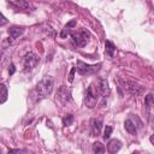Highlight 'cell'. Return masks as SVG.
Returning <instances> with one entry per match:
<instances>
[{"mask_svg": "<svg viewBox=\"0 0 154 154\" xmlns=\"http://www.w3.org/2000/svg\"><path fill=\"white\" fill-rule=\"evenodd\" d=\"M100 97H102V95H101V91H100L97 83H91L87 89V93L84 96V103L87 107L93 108L96 106Z\"/></svg>", "mask_w": 154, "mask_h": 154, "instance_id": "1", "label": "cell"}, {"mask_svg": "<svg viewBox=\"0 0 154 154\" xmlns=\"http://www.w3.org/2000/svg\"><path fill=\"white\" fill-rule=\"evenodd\" d=\"M52 89H53V78L51 76H46L42 81H40L36 84L35 94H36L37 99H43L51 94Z\"/></svg>", "mask_w": 154, "mask_h": 154, "instance_id": "2", "label": "cell"}, {"mask_svg": "<svg viewBox=\"0 0 154 154\" xmlns=\"http://www.w3.org/2000/svg\"><path fill=\"white\" fill-rule=\"evenodd\" d=\"M70 34H71L72 42L76 47H84L89 42L90 34L87 30H76V31H72Z\"/></svg>", "mask_w": 154, "mask_h": 154, "instance_id": "3", "label": "cell"}, {"mask_svg": "<svg viewBox=\"0 0 154 154\" xmlns=\"http://www.w3.org/2000/svg\"><path fill=\"white\" fill-rule=\"evenodd\" d=\"M101 67V64H97V65H89V64H85L81 60H77V64H76V71L82 75V76H88V75H93L95 72H97Z\"/></svg>", "mask_w": 154, "mask_h": 154, "instance_id": "4", "label": "cell"}, {"mask_svg": "<svg viewBox=\"0 0 154 154\" xmlns=\"http://www.w3.org/2000/svg\"><path fill=\"white\" fill-rule=\"evenodd\" d=\"M55 100L61 106H65L66 103H69L71 101V90L66 85L59 87V89L57 91V95H55Z\"/></svg>", "mask_w": 154, "mask_h": 154, "instance_id": "5", "label": "cell"}, {"mask_svg": "<svg viewBox=\"0 0 154 154\" xmlns=\"http://www.w3.org/2000/svg\"><path fill=\"white\" fill-rule=\"evenodd\" d=\"M38 63V58L36 54H34L32 52H29L24 55L23 58V66H24V71L28 72V71H31Z\"/></svg>", "mask_w": 154, "mask_h": 154, "instance_id": "6", "label": "cell"}, {"mask_svg": "<svg viewBox=\"0 0 154 154\" xmlns=\"http://www.w3.org/2000/svg\"><path fill=\"white\" fill-rule=\"evenodd\" d=\"M124 85H125L124 88H126V90H128L130 94L135 95V96H138V95H141V94L144 91V87L137 84L136 82H131V81L124 82Z\"/></svg>", "mask_w": 154, "mask_h": 154, "instance_id": "7", "label": "cell"}, {"mask_svg": "<svg viewBox=\"0 0 154 154\" xmlns=\"http://www.w3.org/2000/svg\"><path fill=\"white\" fill-rule=\"evenodd\" d=\"M8 4L16 8V10H20V11H29L30 10V4L26 0H7Z\"/></svg>", "mask_w": 154, "mask_h": 154, "instance_id": "8", "label": "cell"}, {"mask_svg": "<svg viewBox=\"0 0 154 154\" xmlns=\"http://www.w3.org/2000/svg\"><path fill=\"white\" fill-rule=\"evenodd\" d=\"M90 128H91V135L93 136H97L101 132V126H102V122L100 119H93L90 122Z\"/></svg>", "mask_w": 154, "mask_h": 154, "instance_id": "9", "label": "cell"}, {"mask_svg": "<svg viewBox=\"0 0 154 154\" xmlns=\"http://www.w3.org/2000/svg\"><path fill=\"white\" fill-rule=\"evenodd\" d=\"M120 147H122V143H120V141L119 140H117V138H113V140H111L109 142H108V144H107V150H108V153H117L119 149H120Z\"/></svg>", "mask_w": 154, "mask_h": 154, "instance_id": "10", "label": "cell"}, {"mask_svg": "<svg viewBox=\"0 0 154 154\" xmlns=\"http://www.w3.org/2000/svg\"><path fill=\"white\" fill-rule=\"evenodd\" d=\"M23 32H24V28H23V26L13 25V26H11V28L8 29V34H10V36H11L12 38L19 37L20 35H23Z\"/></svg>", "mask_w": 154, "mask_h": 154, "instance_id": "11", "label": "cell"}, {"mask_svg": "<svg viewBox=\"0 0 154 154\" xmlns=\"http://www.w3.org/2000/svg\"><path fill=\"white\" fill-rule=\"evenodd\" d=\"M77 24V20L76 19H72V20H70L65 26H64V29L61 30V34H60V37L61 38H65L66 36H67V34H70V31H71V28H73L75 25Z\"/></svg>", "mask_w": 154, "mask_h": 154, "instance_id": "12", "label": "cell"}, {"mask_svg": "<svg viewBox=\"0 0 154 154\" xmlns=\"http://www.w3.org/2000/svg\"><path fill=\"white\" fill-rule=\"evenodd\" d=\"M124 126H125V130H126L129 134H131V135H136L137 129H136L135 123H134L131 119H126V120L124 122Z\"/></svg>", "mask_w": 154, "mask_h": 154, "instance_id": "13", "label": "cell"}, {"mask_svg": "<svg viewBox=\"0 0 154 154\" xmlns=\"http://www.w3.org/2000/svg\"><path fill=\"white\" fill-rule=\"evenodd\" d=\"M105 52H106V54L108 57L112 58L114 55V53H116V46H114V43L111 42V41H106L105 42Z\"/></svg>", "mask_w": 154, "mask_h": 154, "instance_id": "14", "label": "cell"}, {"mask_svg": "<svg viewBox=\"0 0 154 154\" xmlns=\"http://www.w3.org/2000/svg\"><path fill=\"white\" fill-rule=\"evenodd\" d=\"M7 96H8V93H7L6 85L0 83V103H4L7 100Z\"/></svg>", "mask_w": 154, "mask_h": 154, "instance_id": "15", "label": "cell"}, {"mask_svg": "<svg viewBox=\"0 0 154 154\" xmlns=\"http://www.w3.org/2000/svg\"><path fill=\"white\" fill-rule=\"evenodd\" d=\"M144 102H146L147 113L149 114V113H150V108H152V105H153V95H152V94H148V95L146 96V100H144Z\"/></svg>", "mask_w": 154, "mask_h": 154, "instance_id": "16", "label": "cell"}, {"mask_svg": "<svg viewBox=\"0 0 154 154\" xmlns=\"http://www.w3.org/2000/svg\"><path fill=\"white\" fill-rule=\"evenodd\" d=\"M93 150H94L96 154L103 153V152H105V147H103V144H101L100 142H95V143L93 144Z\"/></svg>", "mask_w": 154, "mask_h": 154, "instance_id": "17", "label": "cell"}, {"mask_svg": "<svg viewBox=\"0 0 154 154\" xmlns=\"http://www.w3.org/2000/svg\"><path fill=\"white\" fill-rule=\"evenodd\" d=\"M72 122H73V116H72V114H66V116L63 118V125H64V126L71 125Z\"/></svg>", "mask_w": 154, "mask_h": 154, "instance_id": "18", "label": "cell"}, {"mask_svg": "<svg viewBox=\"0 0 154 154\" xmlns=\"http://www.w3.org/2000/svg\"><path fill=\"white\" fill-rule=\"evenodd\" d=\"M111 134H112V126L106 125L105 131H103V140H108L111 137Z\"/></svg>", "mask_w": 154, "mask_h": 154, "instance_id": "19", "label": "cell"}, {"mask_svg": "<svg viewBox=\"0 0 154 154\" xmlns=\"http://www.w3.org/2000/svg\"><path fill=\"white\" fill-rule=\"evenodd\" d=\"M8 23V20H7V18L0 12V26H2V25H6Z\"/></svg>", "mask_w": 154, "mask_h": 154, "instance_id": "20", "label": "cell"}, {"mask_svg": "<svg viewBox=\"0 0 154 154\" xmlns=\"http://www.w3.org/2000/svg\"><path fill=\"white\" fill-rule=\"evenodd\" d=\"M75 72H76V67H72L70 73H69V82H73V76H75Z\"/></svg>", "mask_w": 154, "mask_h": 154, "instance_id": "21", "label": "cell"}, {"mask_svg": "<svg viewBox=\"0 0 154 154\" xmlns=\"http://www.w3.org/2000/svg\"><path fill=\"white\" fill-rule=\"evenodd\" d=\"M14 71H16V67H14V65H13V64H11V65H10V67H8V73H10V75H13V73H14Z\"/></svg>", "mask_w": 154, "mask_h": 154, "instance_id": "22", "label": "cell"}, {"mask_svg": "<svg viewBox=\"0 0 154 154\" xmlns=\"http://www.w3.org/2000/svg\"><path fill=\"white\" fill-rule=\"evenodd\" d=\"M19 149H8V153H19Z\"/></svg>", "mask_w": 154, "mask_h": 154, "instance_id": "23", "label": "cell"}]
</instances>
